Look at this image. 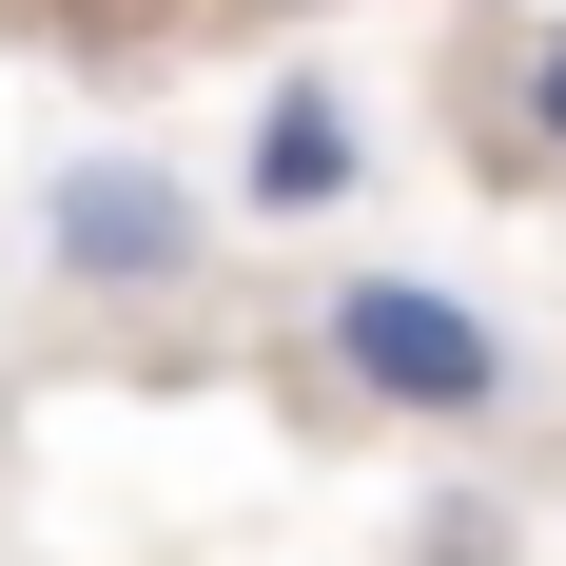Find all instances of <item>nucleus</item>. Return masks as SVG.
I'll use <instances>...</instances> for the list:
<instances>
[{
    "instance_id": "obj_5",
    "label": "nucleus",
    "mask_w": 566,
    "mask_h": 566,
    "mask_svg": "<svg viewBox=\"0 0 566 566\" xmlns=\"http://www.w3.org/2000/svg\"><path fill=\"white\" fill-rule=\"evenodd\" d=\"M254 20H333V0H254Z\"/></svg>"
},
{
    "instance_id": "obj_3",
    "label": "nucleus",
    "mask_w": 566,
    "mask_h": 566,
    "mask_svg": "<svg viewBox=\"0 0 566 566\" xmlns=\"http://www.w3.org/2000/svg\"><path fill=\"white\" fill-rule=\"evenodd\" d=\"M352 196H371V117H352V78L293 59L254 98V137H234V216H352Z\"/></svg>"
},
{
    "instance_id": "obj_4",
    "label": "nucleus",
    "mask_w": 566,
    "mask_h": 566,
    "mask_svg": "<svg viewBox=\"0 0 566 566\" xmlns=\"http://www.w3.org/2000/svg\"><path fill=\"white\" fill-rule=\"evenodd\" d=\"M509 117H527V157H566V20H527V78H509Z\"/></svg>"
},
{
    "instance_id": "obj_2",
    "label": "nucleus",
    "mask_w": 566,
    "mask_h": 566,
    "mask_svg": "<svg viewBox=\"0 0 566 566\" xmlns=\"http://www.w3.org/2000/svg\"><path fill=\"white\" fill-rule=\"evenodd\" d=\"M40 274L59 293H196L216 274V196L176 157H137V137H98V157L40 176Z\"/></svg>"
},
{
    "instance_id": "obj_1",
    "label": "nucleus",
    "mask_w": 566,
    "mask_h": 566,
    "mask_svg": "<svg viewBox=\"0 0 566 566\" xmlns=\"http://www.w3.org/2000/svg\"><path fill=\"white\" fill-rule=\"evenodd\" d=\"M313 352H333L352 410H410V430H489V410L527 391L509 333H489L450 274H333V293H313Z\"/></svg>"
}]
</instances>
